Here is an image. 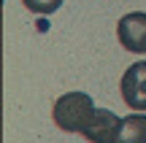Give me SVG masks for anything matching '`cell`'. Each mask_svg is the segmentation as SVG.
Instances as JSON below:
<instances>
[{
    "mask_svg": "<svg viewBox=\"0 0 146 143\" xmlns=\"http://www.w3.org/2000/svg\"><path fill=\"white\" fill-rule=\"evenodd\" d=\"M52 116L62 132H84L95 116V103L84 92H68V95L57 97Z\"/></svg>",
    "mask_w": 146,
    "mask_h": 143,
    "instance_id": "obj_1",
    "label": "cell"
},
{
    "mask_svg": "<svg viewBox=\"0 0 146 143\" xmlns=\"http://www.w3.org/2000/svg\"><path fill=\"white\" fill-rule=\"evenodd\" d=\"M116 35H119V43L127 51L146 54V14L143 11L125 14L116 24Z\"/></svg>",
    "mask_w": 146,
    "mask_h": 143,
    "instance_id": "obj_2",
    "label": "cell"
},
{
    "mask_svg": "<svg viewBox=\"0 0 146 143\" xmlns=\"http://www.w3.org/2000/svg\"><path fill=\"white\" fill-rule=\"evenodd\" d=\"M119 89L133 111H146V62H135L125 70Z\"/></svg>",
    "mask_w": 146,
    "mask_h": 143,
    "instance_id": "obj_3",
    "label": "cell"
},
{
    "mask_svg": "<svg viewBox=\"0 0 146 143\" xmlns=\"http://www.w3.org/2000/svg\"><path fill=\"white\" fill-rule=\"evenodd\" d=\"M119 122L122 119L116 116L114 111H106V108H98L92 116V122L87 124V130H84V138L89 143H111L116 135V130H119Z\"/></svg>",
    "mask_w": 146,
    "mask_h": 143,
    "instance_id": "obj_4",
    "label": "cell"
},
{
    "mask_svg": "<svg viewBox=\"0 0 146 143\" xmlns=\"http://www.w3.org/2000/svg\"><path fill=\"white\" fill-rule=\"evenodd\" d=\"M111 143H146V113L125 116Z\"/></svg>",
    "mask_w": 146,
    "mask_h": 143,
    "instance_id": "obj_5",
    "label": "cell"
},
{
    "mask_svg": "<svg viewBox=\"0 0 146 143\" xmlns=\"http://www.w3.org/2000/svg\"><path fill=\"white\" fill-rule=\"evenodd\" d=\"M33 14H54L62 5V0H22Z\"/></svg>",
    "mask_w": 146,
    "mask_h": 143,
    "instance_id": "obj_6",
    "label": "cell"
}]
</instances>
